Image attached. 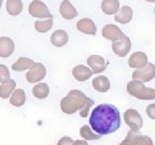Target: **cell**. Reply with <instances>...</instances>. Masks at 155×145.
<instances>
[{
  "mask_svg": "<svg viewBox=\"0 0 155 145\" xmlns=\"http://www.w3.org/2000/svg\"><path fill=\"white\" fill-rule=\"evenodd\" d=\"M92 130L99 135L115 132L121 127V115L112 104H99L92 111L90 117Z\"/></svg>",
  "mask_w": 155,
  "mask_h": 145,
  "instance_id": "obj_1",
  "label": "cell"
},
{
  "mask_svg": "<svg viewBox=\"0 0 155 145\" xmlns=\"http://www.w3.org/2000/svg\"><path fill=\"white\" fill-rule=\"evenodd\" d=\"M94 104V101L90 99L81 90L73 89L68 92V95L61 101V111L66 114H74L80 111L81 117H86L88 115L90 108Z\"/></svg>",
  "mask_w": 155,
  "mask_h": 145,
  "instance_id": "obj_2",
  "label": "cell"
},
{
  "mask_svg": "<svg viewBox=\"0 0 155 145\" xmlns=\"http://www.w3.org/2000/svg\"><path fill=\"white\" fill-rule=\"evenodd\" d=\"M127 92L135 98L140 100H154L155 99V89L145 87L144 84L140 81L133 80L127 84Z\"/></svg>",
  "mask_w": 155,
  "mask_h": 145,
  "instance_id": "obj_3",
  "label": "cell"
},
{
  "mask_svg": "<svg viewBox=\"0 0 155 145\" xmlns=\"http://www.w3.org/2000/svg\"><path fill=\"white\" fill-rule=\"evenodd\" d=\"M155 77V66L148 63L143 68L137 69L133 72V79L140 82H150Z\"/></svg>",
  "mask_w": 155,
  "mask_h": 145,
  "instance_id": "obj_4",
  "label": "cell"
},
{
  "mask_svg": "<svg viewBox=\"0 0 155 145\" xmlns=\"http://www.w3.org/2000/svg\"><path fill=\"white\" fill-rule=\"evenodd\" d=\"M29 14L34 17H39V18H52L53 17L45 3H43L40 0H34L29 5Z\"/></svg>",
  "mask_w": 155,
  "mask_h": 145,
  "instance_id": "obj_5",
  "label": "cell"
},
{
  "mask_svg": "<svg viewBox=\"0 0 155 145\" xmlns=\"http://www.w3.org/2000/svg\"><path fill=\"white\" fill-rule=\"evenodd\" d=\"M124 119L125 123L129 126L130 131H138L142 127V117L141 115L136 111V110H127L124 113Z\"/></svg>",
  "mask_w": 155,
  "mask_h": 145,
  "instance_id": "obj_6",
  "label": "cell"
},
{
  "mask_svg": "<svg viewBox=\"0 0 155 145\" xmlns=\"http://www.w3.org/2000/svg\"><path fill=\"white\" fill-rule=\"evenodd\" d=\"M131 47V42L130 39L126 36L125 34H123L121 39H119L117 41L112 43V51L115 55L119 57H125L127 54L129 53Z\"/></svg>",
  "mask_w": 155,
  "mask_h": 145,
  "instance_id": "obj_7",
  "label": "cell"
},
{
  "mask_svg": "<svg viewBox=\"0 0 155 145\" xmlns=\"http://www.w3.org/2000/svg\"><path fill=\"white\" fill-rule=\"evenodd\" d=\"M46 74V69L43 63H35L29 71L26 74V79L29 83H37L43 80Z\"/></svg>",
  "mask_w": 155,
  "mask_h": 145,
  "instance_id": "obj_8",
  "label": "cell"
},
{
  "mask_svg": "<svg viewBox=\"0 0 155 145\" xmlns=\"http://www.w3.org/2000/svg\"><path fill=\"white\" fill-rule=\"evenodd\" d=\"M87 65L91 68V70L95 74H99L106 70L108 63H106L104 58L99 55H91L87 58Z\"/></svg>",
  "mask_w": 155,
  "mask_h": 145,
  "instance_id": "obj_9",
  "label": "cell"
},
{
  "mask_svg": "<svg viewBox=\"0 0 155 145\" xmlns=\"http://www.w3.org/2000/svg\"><path fill=\"white\" fill-rule=\"evenodd\" d=\"M124 32L116 25L113 24H108L102 28V37L112 42L117 41L119 39L123 37Z\"/></svg>",
  "mask_w": 155,
  "mask_h": 145,
  "instance_id": "obj_10",
  "label": "cell"
},
{
  "mask_svg": "<svg viewBox=\"0 0 155 145\" xmlns=\"http://www.w3.org/2000/svg\"><path fill=\"white\" fill-rule=\"evenodd\" d=\"M148 63V56L143 52H135L130 55L128 59V66L130 68L140 69Z\"/></svg>",
  "mask_w": 155,
  "mask_h": 145,
  "instance_id": "obj_11",
  "label": "cell"
},
{
  "mask_svg": "<svg viewBox=\"0 0 155 145\" xmlns=\"http://www.w3.org/2000/svg\"><path fill=\"white\" fill-rule=\"evenodd\" d=\"M14 52V42L8 37H0V57L8 58Z\"/></svg>",
  "mask_w": 155,
  "mask_h": 145,
  "instance_id": "obj_12",
  "label": "cell"
},
{
  "mask_svg": "<svg viewBox=\"0 0 155 145\" xmlns=\"http://www.w3.org/2000/svg\"><path fill=\"white\" fill-rule=\"evenodd\" d=\"M77 29L85 34H96L97 27L90 18H82L77 23Z\"/></svg>",
  "mask_w": 155,
  "mask_h": 145,
  "instance_id": "obj_13",
  "label": "cell"
},
{
  "mask_svg": "<svg viewBox=\"0 0 155 145\" xmlns=\"http://www.w3.org/2000/svg\"><path fill=\"white\" fill-rule=\"evenodd\" d=\"M72 75L79 82H84L93 75V71L84 65H78L73 68Z\"/></svg>",
  "mask_w": 155,
  "mask_h": 145,
  "instance_id": "obj_14",
  "label": "cell"
},
{
  "mask_svg": "<svg viewBox=\"0 0 155 145\" xmlns=\"http://www.w3.org/2000/svg\"><path fill=\"white\" fill-rule=\"evenodd\" d=\"M61 15L65 19H73L78 15V11L69 0H64L59 7Z\"/></svg>",
  "mask_w": 155,
  "mask_h": 145,
  "instance_id": "obj_15",
  "label": "cell"
},
{
  "mask_svg": "<svg viewBox=\"0 0 155 145\" xmlns=\"http://www.w3.org/2000/svg\"><path fill=\"white\" fill-rule=\"evenodd\" d=\"M126 140H127L129 145H153L152 140L149 137L136 134L134 131L128 132V134L126 137Z\"/></svg>",
  "mask_w": 155,
  "mask_h": 145,
  "instance_id": "obj_16",
  "label": "cell"
},
{
  "mask_svg": "<svg viewBox=\"0 0 155 145\" xmlns=\"http://www.w3.org/2000/svg\"><path fill=\"white\" fill-rule=\"evenodd\" d=\"M68 40H69L68 34L65 30H61V29L55 30L51 36L52 44H53L54 46H56V47H61V46L66 45Z\"/></svg>",
  "mask_w": 155,
  "mask_h": 145,
  "instance_id": "obj_17",
  "label": "cell"
},
{
  "mask_svg": "<svg viewBox=\"0 0 155 145\" xmlns=\"http://www.w3.org/2000/svg\"><path fill=\"white\" fill-rule=\"evenodd\" d=\"M114 19L117 23H120V24H123V25L128 24L131 19H133V10H131V8L128 7V5L122 7L121 10L119 11V13L115 14Z\"/></svg>",
  "mask_w": 155,
  "mask_h": 145,
  "instance_id": "obj_18",
  "label": "cell"
},
{
  "mask_svg": "<svg viewBox=\"0 0 155 145\" xmlns=\"http://www.w3.org/2000/svg\"><path fill=\"white\" fill-rule=\"evenodd\" d=\"M102 12L107 15H115L120 11L119 0H104L101 2Z\"/></svg>",
  "mask_w": 155,
  "mask_h": 145,
  "instance_id": "obj_19",
  "label": "cell"
},
{
  "mask_svg": "<svg viewBox=\"0 0 155 145\" xmlns=\"http://www.w3.org/2000/svg\"><path fill=\"white\" fill-rule=\"evenodd\" d=\"M92 85L93 88L99 92H107L110 89V81L108 80V77L104 75L95 77L92 82Z\"/></svg>",
  "mask_w": 155,
  "mask_h": 145,
  "instance_id": "obj_20",
  "label": "cell"
},
{
  "mask_svg": "<svg viewBox=\"0 0 155 145\" xmlns=\"http://www.w3.org/2000/svg\"><path fill=\"white\" fill-rule=\"evenodd\" d=\"M15 87H16V83L14 80H11V79L8 80L7 82L2 83L0 85V98H2V99L9 98V96H11L15 90Z\"/></svg>",
  "mask_w": 155,
  "mask_h": 145,
  "instance_id": "obj_21",
  "label": "cell"
},
{
  "mask_svg": "<svg viewBox=\"0 0 155 145\" xmlns=\"http://www.w3.org/2000/svg\"><path fill=\"white\" fill-rule=\"evenodd\" d=\"M25 102H26V94H25L24 89H22V88L15 89L10 98V103L18 108V106L24 105Z\"/></svg>",
  "mask_w": 155,
  "mask_h": 145,
  "instance_id": "obj_22",
  "label": "cell"
},
{
  "mask_svg": "<svg viewBox=\"0 0 155 145\" xmlns=\"http://www.w3.org/2000/svg\"><path fill=\"white\" fill-rule=\"evenodd\" d=\"M32 95L37 99H45L50 95V87L45 83H39L32 88Z\"/></svg>",
  "mask_w": 155,
  "mask_h": 145,
  "instance_id": "obj_23",
  "label": "cell"
},
{
  "mask_svg": "<svg viewBox=\"0 0 155 145\" xmlns=\"http://www.w3.org/2000/svg\"><path fill=\"white\" fill-rule=\"evenodd\" d=\"M35 61L30 58H27V57H19L17 59L16 63H13L12 66V69L14 71H25V70H28L30 68L34 66Z\"/></svg>",
  "mask_w": 155,
  "mask_h": 145,
  "instance_id": "obj_24",
  "label": "cell"
},
{
  "mask_svg": "<svg viewBox=\"0 0 155 145\" xmlns=\"http://www.w3.org/2000/svg\"><path fill=\"white\" fill-rule=\"evenodd\" d=\"M23 11V2L21 0H8L7 12L12 16H17Z\"/></svg>",
  "mask_w": 155,
  "mask_h": 145,
  "instance_id": "obj_25",
  "label": "cell"
},
{
  "mask_svg": "<svg viewBox=\"0 0 155 145\" xmlns=\"http://www.w3.org/2000/svg\"><path fill=\"white\" fill-rule=\"evenodd\" d=\"M53 26V17L52 18H48L44 19V21H37L35 23V28L38 32H41V34H44V32L48 31Z\"/></svg>",
  "mask_w": 155,
  "mask_h": 145,
  "instance_id": "obj_26",
  "label": "cell"
},
{
  "mask_svg": "<svg viewBox=\"0 0 155 145\" xmlns=\"http://www.w3.org/2000/svg\"><path fill=\"white\" fill-rule=\"evenodd\" d=\"M92 128H90L88 126L84 125L81 128L80 130V134L81 137H82L83 139H85V140H98V139H100V135L99 134H95L94 132H93L92 130H91Z\"/></svg>",
  "mask_w": 155,
  "mask_h": 145,
  "instance_id": "obj_27",
  "label": "cell"
},
{
  "mask_svg": "<svg viewBox=\"0 0 155 145\" xmlns=\"http://www.w3.org/2000/svg\"><path fill=\"white\" fill-rule=\"evenodd\" d=\"M8 80H10V72L7 66L0 65V83L7 82Z\"/></svg>",
  "mask_w": 155,
  "mask_h": 145,
  "instance_id": "obj_28",
  "label": "cell"
},
{
  "mask_svg": "<svg viewBox=\"0 0 155 145\" xmlns=\"http://www.w3.org/2000/svg\"><path fill=\"white\" fill-rule=\"evenodd\" d=\"M147 114L151 119H155V103H151L147 106Z\"/></svg>",
  "mask_w": 155,
  "mask_h": 145,
  "instance_id": "obj_29",
  "label": "cell"
},
{
  "mask_svg": "<svg viewBox=\"0 0 155 145\" xmlns=\"http://www.w3.org/2000/svg\"><path fill=\"white\" fill-rule=\"evenodd\" d=\"M57 145H74V141L69 137H63L58 141Z\"/></svg>",
  "mask_w": 155,
  "mask_h": 145,
  "instance_id": "obj_30",
  "label": "cell"
},
{
  "mask_svg": "<svg viewBox=\"0 0 155 145\" xmlns=\"http://www.w3.org/2000/svg\"><path fill=\"white\" fill-rule=\"evenodd\" d=\"M74 145H88L85 140H77L74 141Z\"/></svg>",
  "mask_w": 155,
  "mask_h": 145,
  "instance_id": "obj_31",
  "label": "cell"
},
{
  "mask_svg": "<svg viewBox=\"0 0 155 145\" xmlns=\"http://www.w3.org/2000/svg\"><path fill=\"white\" fill-rule=\"evenodd\" d=\"M147 2H151V3H154L155 2V0H145Z\"/></svg>",
  "mask_w": 155,
  "mask_h": 145,
  "instance_id": "obj_32",
  "label": "cell"
},
{
  "mask_svg": "<svg viewBox=\"0 0 155 145\" xmlns=\"http://www.w3.org/2000/svg\"><path fill=\"white\" fill-rule=\"evenodd\" d=\"M2 1L3 0H0V8H1V5H2Z\"/></svg>",
  "mask_w": 155,
  "mask_h": 145,
  "instance_id": "obj_33",
  "label": "cell"
},
{
  "mask_svg": "<svg viewBox=\"0 0 155 145\" xmlns=\"http://www.w3.org/2000/svg\"><path fill=\"white\" fill-rule=\"evenodd\" d=\"M154 14H155V8H154Z\"/></svg>",
  "mask_w": 155,
  "mask_h": 145,
  "instance_id": "obj_34",
  "label": "cell"
}]
</instances>
